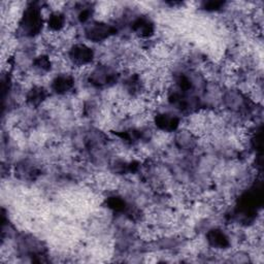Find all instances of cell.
<instances>
[{
    "instance_id": "5b68a950",
    "label": "cell",
    "mask_w": 264,
    "mask_h": 264,
    "mask_svg": "<svg viewBox=\"0 0 264 264\" xmlns=\"http://www.w3.org/2000/svg\"><path fill=\"white\" fill-rule=\"evenodd\" d=\"M132 29L135 32V34H137L139 37H142V38H147V37L152 36L154 34V31H155L154 24L146 18L137 19L133 23Z\"/></svg>"
},
{
    "instance_id": "4fadbf2b",
    "label": "cell",
    "mask_w": 264,
    "mask_h": 264,
    "mask_svg": "<svg viewBox=\"0 0 264 264\" xmlns=\"http://www.w3.org/2000/svg\"><path fill=\"white\" fill-rule=\"evenodd\" d=\"M223 4L222 3H215V2H210L205 4V9L207 10H217L219 9Z\"/></svg>"
},
{
    "instance_id": "277c9868",
    "label": "cell",
    "mask_w": 264,
    "mask_h": 264,
    "mask_svg": "<svg viewBox=\"0 0 264 264\" xmlns=\"http://www.w3.org/2000/svg\"><path fill=\"white\" fill-rule=\"evenodd\" d=\"M155 123L161 130L172 132V131H175L179 127L180 121H179L178 117H176L175 115L163 113V114H159L158 116H156Z\"/></svg>"
},
{
    "instance_id": "7a4b0ae2",
    "label": "cell",
    "mask_w": 264,
    "mask_h": 264,
    "mask_svg": "<svg viewBox=\"0 0 264 264\" xmlns=\"http://www.w3.org/2000/svg\"><path fill=\"white\" fill-rule=\"evenodd\" d=\"M114 32H115V29L112 26L105 23H99V22L91 23L86 28L87 38L95 42L108 39L111 35L114 34Z\"/></svg>"
},
{
    "instance_id": "8992f818",
    "label": "cell",
    "mask_w": 264,
    "mask_h": 264,
    "mask_svg": "<svg viewBox=\"0 0 264 264\" xmlns=\"http://www.w3.org/2000/svg\"><path fill=\"white\" fill-rule=\"evenodd\" d=\"M229 238L227 235L219 229H213L207 233V241L214 248L225 249L229 246Z\"/></svg>"
},
{
    "instance_id": "8fae6325",
    "label": "cell",
    "mask_w": 264,
    "mask_h": 264,
    "mask_svg": "<svg viewBox=\"0 0 264 264\" xmlns=\"http://www.w3.org/2000/svg\"><path fill=\"white\" fill-rule=\"evenodd\" d=\"M108 206L114 210H117V212H119V210H124L126 208V202L120 198V197H110L108 199Z\"/></svg>"
},
{
    "instance_id": "52a82bcc",
    "label": "cell",
    "mask_w": 264,
    "mask_h": 264,
    "mask_svg": "<svg viewBox=\"0 0 264 264\" xmlns=\"http://www.w3.org/2000/svg\"><path fill=\"white\" fill-rule=\"evenodd\" d=\"M74 85H75L74 79L70 76L63 75V76L57 77L54 81H53L52 87L55 92L59 94H65L73 89Z\"/></svg>"
},
{
    "instance_id": "30bf717a",
    "label": "cell",
    "mask_w": 264,
    "mask_h": 264,
    "mask_svg": "<svg viewBox=\"0 0 264 264\" xmlns=\"http://www.w3.org/2000/svg\"><path fill=\"white\" fill-rule=\"evenodd\" d=\"M45 96H46V93H45V90L43 88L34 87L28 93L27 99L32 105H38L44 100Z\"/></svg>"
},
{
    "instance_id": "9c48e42d",
    "label": "cell",
    "mask_w": 264,
    "mask_h": 264,
    "mask_svg": "<svg viewBox=\"0 0 264 264\" xmlns=\"http://www.w3.org/2000/svg\"><path fill=\"white\" fill-rule=\"evenodd\" d=\"M47 26L52 31H60L65 26V17L63 14L55 12L52 13L47 19Z\"/></svg>"
},
{
    "instance_id": "ba28073f",
    "label": "cell",
    "mask_w": 264,
    "mask_h": 264,
    "mask_svg": "<svg viewBox=\"0 0 264 264\" xmlns=\"http://www.w3.org/2000/svg\"><path fill=\"white\" fill-rule=\"evenodd\" d=\"M114 77V74H112L109 69H105V68H98L96 69L91 77V81L93 84H96L98 86L101 85H105L110 82H112Z\"/></svg>"
},
{
    "instance_id": "6da1fadb",
    "label": "cell",
    "mask_w": 264,
    "mask_h": 264,
    "mask_svg": "<svg viewBox=\"0 0 264 264\" xmlns=\"http://www.w3.org/2000/svg\"><path fill=\"white\" fill-rule=\"evenodd\" d=\"M20 26L25 34L35 35L39 33L42 27V18L40 10L35 6L26 9L22 17Z\"/></svg>"
},
{
    "instance_id": "7c38bea8",
    "label": "cell",
    "mask_w": 264,
    "mask_h": 264,
    "mask_svg": "<svg viewBox=\"0 0 264 264\" xmlns=\"http://www.w3.org/2000/svg\"><path fill=\"white\" fill-rule=\"evenodd\" d=\"M34 64H35V67H36L37 69H39V70L46 71V70H49V69L51 68V61H50L49 57H46V56H40V57H38V58L35 60Z\"/></svg>"
},
{
    "instance_id": "3957f363",
    "label": "cell",
    "mask_w": 264,
    "mask_h": 264,
    "mask_svg": "<svg viewBox=\"0 0 264 264\" xmlns=\"http://www.w3.org/2000/svg\"><path fill=\"white\" fill-rule=\"evenodd\" d=\"M94 57L93 51L86 44H76L69 51V58L71 62L78 66L89 64Z\"/></svg>"
}]
</instances>
